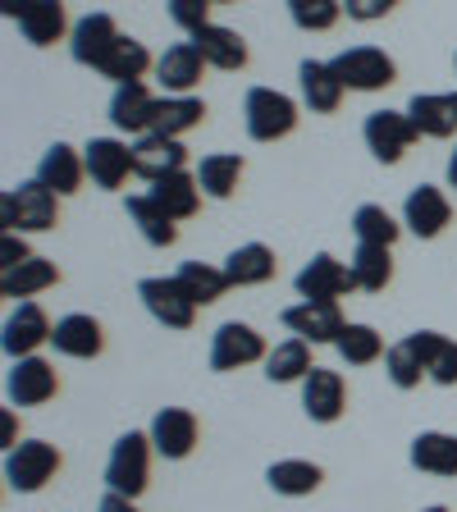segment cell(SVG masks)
<instances>
[{"label": "cell", "instance_id": "36", "mask_svg": "<svg viewBox=\"0 0 457 512\" xmlns=\"http://www.w3.org/2000/svg\"><path fill=\"white\" fill-rule=\"evenodd\" d=\"M19 32H23V42L28 46H55L64 32H74V28H69V19H64L60 0H37V5L19 19Z\"/></svg>", "mask_w": 457, "mask_h": 512}, {"label": "cell", "instance_id": "28", "mask_svg": "<svg viewBox=\"0 0 457 512\" xmlns=\"http://www.w3.org/2000/svg\"><path fill=\"white\" fill-rule=\"evenodd\" d=\"M151 202H156L165 215H174V220H192V215H197V202H202V183H197V174H188V170L165 174V179L151 183Z\"/></svg>", "mask_w": 457, "mask_h": 512}, {"label": "cell", "instance_id": "16", "mask_svg": "<svg viewBox=\"0 0 457 512\" xmlns=\"http://www.w3.org/2000/svg\"><path fill=\"white\" fill-rule=\"evenodd\" d=\"M83 160H87V179L106 192L124 188V179L133 174V147L119 138H92L83 147Z\"/></svg>", "mask_w": 457, "mask_h": 512}, {"label": "cell", "instance_id": "4", "mask_svg": "<svg viewBox=\"0 0 457 512\" xmlns=\"http://www.w3.org/2000/svg\"><path fill=\"white\" fill-rule=\"evenodd\" d=\"M330 64L348 92H380V87H389L398 78L394 55H384L380 46H348V51H339Z\"/></svg>", "mask_w": 457, "mask_h": 512}, {"label": "cell", "instance_id": "3", "mask_svg": "<svg viewBox=\"0 0 457 512\" xmlns=\"http://www.w3.org/2000/svg\"><path fill=\"white\" fill-rule=\"evenodd\" d=\"M298 101L275 87H252L243 101V124H247V138L252 142H279L298 128Z\"/></svg>", "mask_w": 457, "mask_h": 512}, {"label": "cell", "instance_id": "35", "mask_svg": "<svg viewBox=\"0 0 457 512\" xmlns=\"http://www.w3.org/2000/svg\"><path fill=\"white\" fill-rule=\"evenodd\" d=\"M238 179H243V156H238V151H211V156H202V165H197V183H202V192L215 197V202L234 197Z\"/></svg>", "mask_w": 457, "mask_h": 512}, {"label": "cell", "instance_id": "10", "mask_svg": "<svg viewBox=\"0 0 457 512\" xmlns=\"http://www.w3.org/2000/svg\"><path fill=\"white\" fill-rule=\"evenodd\" d=\"M151 448H156L165 462H183L197 448V435H202V426H197V416L188 412V407H160L156 416H151Z\"/></svg>", "mask_w": 457, "mask_h": 512}, {"label": "cell", "instance_id": "39", "mask_svg": "<svg viewBox=\"0 0 457 512\" xmlns=\"http://www.w3.org/2000/svg\"><path fill=\"white\" fill-rule=\"evenodd\" d=\"M348 270H352V279H357L362 293H380V288H389V279H394V256H389V247L357 243Z\"/></svg>", "mask_w": 457, "mask_h": 512}, {"label": "cell", "instance_id": "33", "mask_svg": "<svg viewBox=\"0 0 457 512\" xmlns=\"http://www.w3.org/2000/svg\"><path fill=\"white\" fill-rule=\"evenodd\" d=\"M320 480H325V471H320L316 462H307V458L270 462V471H266V485L275 494H284V499H307V494L320 490Z\"/></svg>", "mask_w": 457, "mask_h": 512}, {"label": "cell", "instance_id": "5", "mask_svg": "<svg viewBox=\"0 0 457 512\" xmlns=\"http://www.w3.org/2000/svg\"><path fill=\"white\" fill-rule=\"evenodd\" d=\"M55 471H60V453L46 439H23V444L5 448V480H10V490L37 494Z\"/></svg>", "mask_w": 457, "mask_h": 512}, {"label": "cell", "instance_id": "29", "mask_svg": "<svg viewBox=\"0 0 457 512\" xmlns=\"http://www.w3.org/2000/svg\"><path fill=\"white\" fill-rule=\"evenodd\" d=\"M60 284V270H55V261H46V256H28V261H19V266L0 270V293L14 302H28L32 293H42V288Z\"/></svg>", "mask_w": 457, "mask_h": 512}, {"label": "cell", "instance_id": "52", "mask_svg": "<svg viewBox=\"0 0 457 512\" xmlns=\"http://www.w3.org/2000/svg\"><path fill=\"white\" fill-rule=\"evenodd\" d=\"M453 64H457V60H453Z\"/></svg>", "mask_w": 457, "mask_h": 512}, {"label": "cell", "instance_id": "18", "mask_svg": "<svg viewBox=\"0 0 457 512\" xmlns=\"http://www.w3.org/2000/svg\"><path fill=\"white\" fill-rule=\"evenodd\" d=\"M298 83H302V106H307L311 115H334V110L343 106V92H348L330 60H302Z\"/></svg>", "mask_w": 457, "mask_h": 512}, {"label": "cell", "instance_id": "47", "mask_svg": "<svg viewBox=\"0 0 457 512\" xmlns=\"http://www.w3.org/2000/svg\"><path fill=\"white\" fill-rule=\"evenodd\" d=\"M101 512H142L138 499H124V494H106L101 499Z\"/></svg>", "mask_w": 457, "mask_h": 512}, {"label": "cell", "instance_id": "51", "mask_svg": "<svg viewBox=\"0 0 457 512\" xmlns=\"http://www.w3.org/2000/svg\"><path fill=\"white\" fill-rule=\"evenodd\" d=\"M215 5H229V0H215Z\"/></svg>", "mask_w": 457, "mask_h": 512}, {"label": "cell", "instance_id": "38", "mask_svg": "<svg viewBox=\"0 0 457 512\" xmlns=\"http://www.w3.org/2000/svg\"><path fill=\"white\" fill-rule=\"evenodd\" d=\"M311 375V343L307 339H284L270 348L266 357V380L270 384H293V380H307Z\"/></svg>", "mask_w": 457, "mask_h": 512}, {"label": "cell", "instance_id": "9", "mask_svg": "<svg viewBox=\"0 0 457 512\" xmlns=\"http://www.w3.org/2000/svg\"><path fill=\"white\" fill-rule=\"evenodd\" d=\"M51 320H46V311L37 307V302H19V307L5 316V330H0V348H5V357L10 362H19V357H37V348L42 343H51Z\"/></svg>", "mask_w": 457, "mask_h": 512}, {"label": "cell", "instance_id": "2", "mask_svg": "<svg viewBox=\"0 0 457 512\" xmlns=\"http://www.w3.org/2000/svg\"><path fill=\"white\" fill-rule=\"evenodd\" d=\"M151 435L147 430H128V435L115 439L110 448V462H106V485L110 494H124V499H138L147 490L151 480Z\"/></svg>", "mask_w": 457, "mask_h": 512}, {"label": "cell", "instance_id": "48", "mask_svg": "<svg viewBox=\"0 0 457 512\" xmlns=\"http://www.w3.org/2000/svg\"><path fill=\"white\" fill-rule=\"evenodd\" d=\"M32 5H37V0H0V14H5V19H23Z\"/></svg>", "mask_w": 457, "mask_h": 512}, {"label": "cell", "instance_id": "21", "mask_svg": "<svg viewBox=\"0 0 457 512\" xmlns=\"http://www.w3.org/2000/svg\"><path fill=\"white\" fill-rule=\"evenodd\" d=\"M115 42H119V28L110 14H83V19L74 23V32H69V51H74V60L87 64V69H101V60L115 51Z\"/></svg>", "mask_w": 457, "mask_h": 512}, {"label": "cell", "instance_id": "8", "mask_svg": "<svg viewBox=\"0 0 457 512\" xmlns=\"http://www.w3.org/2000/svg\"><path fill=\"white\" fill-rule=\"evenodd\" d=\"M362 138L380 165H398L407 156V147L416 142V128L407 119V110H375V115H366Z\"/></svg>", "mask_w": 457, "mask_h": 512}, {"label": "cell", "instance_id": "27", "mask_svg": "<svg viewBox=\"0 0 457 512\" xmlns=\"http://www.w3.org/2000/svg\"><path fill=\"white\" fill-rule=\"evenodd\" d=\"M279 270L275 252H270L266 243H243L234 247V252L224 256V275H229V284L234 288H256V284H270Z\"/></svg>", "mask_w": 457, "mask_h": 512}, {"label": "cell", "instance_id": "44", "mask_svg": "<svg viewBox=\"0 0 457 512\" xmlns=\"http://www.w3.org/2000/svg\"><path fill=\"white\" fill-rule=\"evenodd\" d=\"M211 5H215V0H170V19L192 37L197 28H206V23H211Z\"/></svg>", "mask_w": 457, "mask_h": 512}, {"label": "cell", "instance_id": "41", "mask_svg": "<svg viewBox=\"0 0 457 512\" xmlns=\"http://www.w3.org/2000/svg\"><path fill=\"white\" fill-rule=\"evenodd\" d=\"M352 234H357V243L394 247V243H398V234H403V224H398L394 215L384 211V206L366 202V206H357V215H352Z\"/></svg>", "mask_w": 457, "mask_h": 512}, {"label": "cell", "instance_id": "37", "mask_svg": "<svg viewBox=\"0 0 457 512\" xmlns=\"http://www.w3.org/2000/svg\"><path fill=\"white\" fill-rule=\"evenodd\" d=\"M174 279L188 288V298L197 302V307H211V302H220L224 293L234 288L229 275H224V266H206V261H183V266L174 270Z\"/></svg>", "mask_w": 457, "mask_h": 512}, {"label": "cell", "instance_id": "50", "mask_svg": "<svg viewBox=\"0 0 457 512\" xmlns=\"http://www.w3.org/2000/svg\"><path fill=\"white\" fill-rule=\"evenodd\" d=\"M421 512H448V508H444V503H435V508H421Z\"/></svg>", "mask_w": 457, "mask_h": 512}, {"label": "cell", "instance_id": "43", "mask_svg": "<svg viewBox=\"0 0 457 512\" xmlns=\"http://www.w3.org/2000/svg\"><path fill=\"white\" fill-rule=\"evenodd\" d=\"M384 371H389L394 389H416V384L426 380V366L416 362V352L407 343H394V348L384 352Z\"/></svg>", "mask_w": 457, "mask_h": 512}, {"label": "cell", "instance_id": "40", "mask_svg": "<svg viewBox=\"0 0 457 512\" xmlns=\"http://www.w3.org/2000/svg\"><path fill=\"white\" fill-rule=\"evenodd\" d=\"M334 348H339V357L348 366H371V362H380L384 352H389L380 334H375L371 325H357V320H348V325H343V334H339V343H334Z\"/></svg>", "mask_w": 457, "mask_h": 512}, {"label": "cell", "instance_id": "31", "mask_svg": "<svg viewBox=\"0 0 457 512\" xmlns=\"http://www.w3.org/2000/svg\"><path fill=\"white\" fill-rule=\"evenodd\" d=\"M124 211H128V220L138 224V234L147 238L151 247H174V243H179V220L160 211V206L151 202V192H138V197H128Z\"/></svg>", "mask_w": 457, "mask_h": 512}, {"label": "cell", "instance_id": "23", "mask_svg": "<svg viewBox=\"0 0 457 512\" xmlns=\"http://www.w3.org/2000/svg\"><path fill=\"white\" fill-rule=\"evenodd\" d=\"M403 343L416 352V362L426 366V380H435V384H444V389H453V384H457V343L448 339V334H439V330H416V334H407Z\"/></svg>", "mask_w": 457, "mask_h": 512}, {"label": "cell", "instance_id": "13", "mask_svg": "<svg viewBox=\"0 0 457 512\" xmlns=\"http://www.w3.org/2000/svg\"><path fill=\"white\" fill-rule=\"evenodd\" d=\"M348 407V384L339 371L330 366H311V375L302 380V412L316 421V426H334Z\"/></svg>", "mask_w": 457, "mask_h": 512}, {"label": "cell", "instance_id": "7", "mask_svg": "<svg viewBox=\"0 0 457 512\" xmlns=\"http://www.w3.org/2000/svg\"><path fill=\"white\" fill-rule=\"evenodd\" d=\"M138 298H142V307L165 325V330H192V320H197V302L188 298V288H183L174 275L142 279Z\"/></svg>", "mask_w": 457, "mask_h": 512}, {"label": "cell", "instance_id": "17", "mask_svg": "<svg viewBox=\"0 0 457 512\" xmlns=\"http://www.w3.org/2000/svg\"><path fill=\"white\" fill-rule=\"evenodd\" d=\"M51 348L60 352V357H74V362H92L96 352L106 348L101 320L83 316V311H74V316H60V320H55V330H51Z\"/></svg>", "mask_w": 457, "mask_h": 512}, {"label": "cell", "instance_id": "32", "mask_svg": "<svg viewBox=\"0 0 457 512\" xmlns=\"http://www.w3.org/2000/svg\"><path fill=\"white\" fill-rule=\"evenodd\" d=\"M412 467L426 471V476H457V435L421 430L412 439Z\"/></svg>", "mask_w": 457, "mask_h": 512}, {"label": "cell", "instance_id": "15", "mask_svg": "<svg viewBox=\"0 0 457 512\" xmlns=\"http://www.w3.org/2000/svg\"><path fill=\"white\" fill-rule=\"evenodd\" d=\"M279 320H284V330H293L307 343H339L343 325H348L339 302H298V307H284Z\"/></svg>", "mask_w": 457, "mask_h": 512}, {"label": "cell", "instance_id": "24", "mask_svg": "<svg viewBox=\"0 0 457 512\" xmlns=\"http://www.w3.org/2000/svg\"><path fill=\"white\" fill-rule=\"evenodd\" d=\"M188 42L202 51V60L211 64V69H224V74L247 69V42H243V32L220 28V23H206V28L192 32Z\"/></svg>", "mask_w": 457, "mask_h": 512}, {"label": "cell", "instance_id": "42", "mask_svg": "<svg viewBox=\"0 0 457 512\" xmlns=\"http://www.w3.org/2000/svg\"><path fill=\"white\" fill-rule=\"evenodd\" d=\"M288 19L302 32H330L343 19V0H288Z\"/></svg>", "mask_w": 457, "mask_h": 512}, {"label": "cell", "instance_id": "19", "mask_svg": "<svg viewBox=\"0 0 457 512\" xmlns=\"http://www.w3.org/2000/svg\"><path fill=\"white\" fill-rule=\"evenodd\" d=\"M188 165V151L179 138H160V133H142L133 142V174H142L147 183L165 179V174H179Z\"/></svg>", "mask_w": 457, "mask_h": 512}, {"label": "cell", "instance_id": "1", "mask_svg": "<svg viewBox=\"0 0 457 512\" xmlns=\"http://www.w3.org/2000/svg\"><path fill=\"white\" fill-rule=\"evenodd\" d=\"M0 234H46L55 229V192L42 179H28L0 197Z\"/></svg>", "mask_w": 457, "mask_h": 512}, {"label": "cell", "instance_id": "25", "mask_svg": "<svg viewBox=\"0 0 457 512\" xmlns=\"http://www.w3.org/2000/svg\"><path fill=\"white\" fill-rule=\"evenodd\" d=\"M37 179H42L46 188L55 192V197H74V192L83 188V179H87L83 151H74L69 142H55V147H46L42 165H37Z\"/></svg>", "mask_w": 457, "mask_h": 512}, {"label": "cell", "instance_id": "34", "mask_svg": "<svg viewBox=\"0 0 457 512\" xmlns=\"http://www.w3.org/2000/svg\"><path fill=\"white\" fill-rule=\"evenodd\" d=\"M147 69H151V51H147V46L133 42V37H119L115 51L101 60V69H96V74L110 78L115 87H124V83H142V78H147Z\"/></svg>", "mask_w": 457, "mask_h": 512}, {"label": "cell", "instance_id": "26", "mask_svg": "<svg viewBox=\"0 0 457 512\" xmlns=\"http://www.w3.org/2000/svg\"><path fill=\"white\" fill-rule=\"evenodd\" d=\"M156 101L147 83H124L110 96V124L119 133H151V119H156Z\"/></svg>", "mask_w": 457, "mask_h": 512}, {"label": "cell", "instance_id": "22", "mask_svg": "<svg viewBox=\"0 0 457 512\" xmlns=\"http://www.w3.org/2000/svg\"><path fill=\"white\" fill-rule=\"evenodd\" d=\"M407 119H412L416 138H453L457 133V96L416 92L412 101H407Z\"/></svg>", "mask_w": 457, "mask_h": 512}, {"label": "cell", "instance_id": "12", "mask_svg": "<svg viewBox=\"0 0 457 512\" xmlns=\"http://www.w3.org/2000/svg\"><path fill=\"white\" fill-rule=\"evenodd\" d=\"M5 398L10 407H42L55 398V366L46 357H19L5 371Z\"/></svg>", "mask_w": 457, "mask_h": 512}, {"label": "cell", "instance_id": "46", "mask_svg": "<svg viewBox=\"0 0 457 512\" xmlns=\"http://www.w3.org/2000/svg\"><path fill=\"white\" fill-rule=\"evenodd\" d=\"M28 243H23V234H0V270L19 266V261H28Z\"/></svg>", "mask_w": 457, "mask_h": 512}, {"label": "cell", "instance_id": "30", "mask_svg": "<svg viewBox=\"0 0 457 512\" xmlns=\"http://www.w3.org/2000/svg\"><path fill=\"white\" fill-rule=\"evenodd\" d=\"M206 119V101L202 96H160L156 101V119H151V133L160 138H183Z\"/></svg>", "mask_w": 457, "mask_h": 512}, {"label": "cell", "instance_id": "6", "mask_svg": "<svg viewBox=\"0 0 457 512\" xmlns=\"http://www.w3.org/2000/svg\"><path fill=\"white\" fill-rule=\"evenodd\" d=\"M266 357H270L266 339L247 320H224L211 339V371H238V366L266 362Z\"/></svg>", "mask_w": 457, "mask_h": 512}, {"label": "cell", "instance_id": "20", "mask_svg": "<svg viewBox=\"0 0 457 512\" xmlns=\"http://www.w3.org/2000/svg\"><path fill=\"white\" fill-rule=\"evenodd\" d=\"M202 74H206V60L192 42L170 46L156 60V83L165 87V96H192V87L202 83Z\"/></svg>", "mask_w": 457, "mask_h": 512}, {"label": "cell", "instance_id": "49", "mask_svg": "<svg viewBox=\"0 0 457 512\" xmlns=\"http://www.w3.org/2000/svg\"><path fill=\"white\" fill-rule=\"evenodd\" d=\"M448 188H457V147H453V156H448Z\"/></svg>", "mask_w": 457, "mask_h": 512}, {"label": "cell", "instance_id": "45", "mask_svg": "<svg viewBox=\"0 0 457 512\" xmlns=\"http://www.w3.org/2000/svg\"><path fill=\"white\" fill-rule=\"evenodd\" d=\"M394 5L398 0H343V14L357 23H375V19H384V14H394Z\"/></svg>", "mask_w": 457, "mask_h": 512}, {"label": "cell", "instance_id": "14", "mask_svg": "<svg viewBox=\"0 0 457 512\" xmlns=\"http://www.w3.org/2000/svg\"><path fill=\"white\" fill-rule=\"evenodd\" d=\"M403 224L412 229L416 238H439L448 224H453V202H448V197L435 188V183H421V188L407 192Z\"/></svg>", "mask_w": 457, "mask_h": 512}, {"label": "cell", "instance_id": "11", "mask_svg": "<svg viewBox=\"0 0 457 512\" xmlns=\"http://www.w3.org/2000/svg\"><path fill=\"white\" fill-rule=\"evenodd\" d=\"M352 288H357L352 270L330 252H316L307 266L298 270V298L302 302H339L343 293H352Z\"/></svg>", "mask_w": 457, "mask_h": 512}]
</instances>
